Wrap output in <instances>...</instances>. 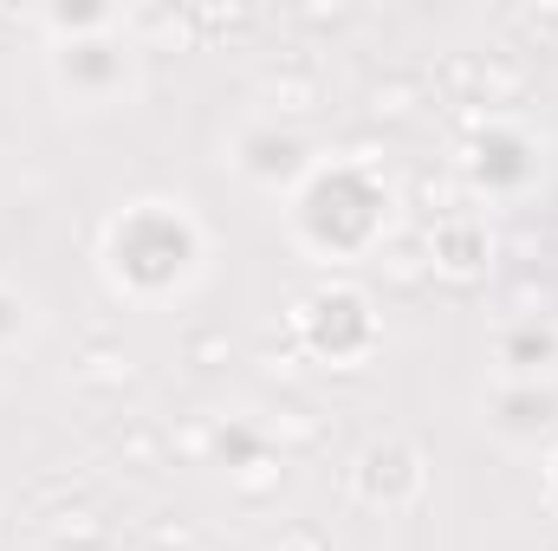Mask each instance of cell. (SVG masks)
Instances as JSON below:
<instances>
[{
  "label": "cell",
  "mask_w": 558,
  "mask_h": 551,
  "mask_svg": "<svg viewBox=\"0 0 558 551\" xmlns=\"http://www.w3.org/2000/svg\"><path fill=\"white\" fill-rule=\"evenodd\" d=\"M384 221V188L364 175V169H325L305 201H299V228L318 241V247H364Z\"/></svg>",
  "instance_id": "6da1fadb"
},
{
  "label": "cell",
  "mask_w": 558,
  "mask_h": 551,
  "mask_svg": "<svg viewBox=\"0 0 558 551\" xmlns=\"http://www.w3.org/2000/svg\"><path fill=\"white\" fill-rule=\"evenodd\" d=\"M189 260H195V228L175 208H137L111 234V267L131 285H169L189 273Z\"/></svg>",
  "instance_id": "7a4b0ae2"
},
{
  "label": "cell",
  "mask_w": 558,
  "mask_h": 551,
  "mask_svg": "<svg viewBox=\"0 0 558 551\" xmlns=\"http://www.w3.org/2000/svg\"><path fill=\"white\" fill-rule=\"evenodd\" d=\"M305 338H312L318 351H331V357L371 344V311H364V298H357V292H318L312 311H305Z\"/></svg>",
  "instance_id": "3957f363"
},
{
  "label": "cell",
  "mask_w": 558,
  "mask_h": 551,
  "mask_svg": "<svg viewBox=\"0 0 558 551\" xmlns=\"http://www.w3.org/2000/svg\"><path fill=\"white\" fill-rule=\"evenodd\" d=\"M474 175H481L487 188H520V182L533 175V149H526V137H513V131H494V137H481Z\"/></svg>",
  "instance_id": "277c9868"
},
{
  "label": "cell",
  "mask_w": 558,
  "mask_h": 551,
  "mask_svg": "<svg viewBox=\"0 0 558 551\" xmlns=\"http://www.w3.org/2000/svg\"><path fill=\"white\" fill-rule=\"evenodd\" d=\"M241 162H247V175H260V182H292V175L305 169V143L279 137V131H254V137L241 143Z\"/></svg>",
  "instance_id": "5b68a950"
},
{
  "label": "cell",
  "mask_w": 558,
  "mask_h": 551,
  "mask_svg": "<svg viewBox=\"0 0 558 551\" xmlns=\"http://www.w3.org/2000/svg\"><path fill=\"white\" fill-rule=\"evenodd\" d=\"M59 72H65V85H78V91H105V85H118V78H124V59H118L111 46L85 39V46H65Z\"/></svg>",
  "instance_id": "8992f818"
},
{
  "label": "cell",
  "mask_w": 558,
  "mask_h": 551,
  "mask_svg": "<svg viewBox=\"0 0 558 551\" xmlns=\"http://www.w3.org/2000/svg\"><path fill=\"white\" fill-rule=\"evenodd\" d=\"M553 396L546 390H513V396H500V428L507 434H539L546 421H553Z\"/></svg>",
  "instance_id": "52a82bcc"
},
{
  "label": "cell",
  "mask_w": 558,
  "mask_h": 551,
  "mask_svg": "<svg viewBox=\"0 0 558 551\" xmlns=\"http://www.w3.org/2000/svg\"><path fill=\"white\" fill-rule=\"evenodd\" d=\"M553 351H558V338L546 325H520V331L507 338V364H513V370H539V364H553Z\"/></svg>",
  "instance_id": "ba28073f"
},
{
  "label": "cell",
  "mask_w": 558,
  "mask_h": 551,
  "mask_svg": "<svg viewBox=\"0 0 558 551\" xmlns=\"http://www.w3.org/2000/svg\"><path fill=\"white\" fill-rule=\"evenodd\" d=\"M7 338H20V298L0 292V344H7Z\"/></svg>",
  "instance_id": "9c48e42d"
}]
</instances>
